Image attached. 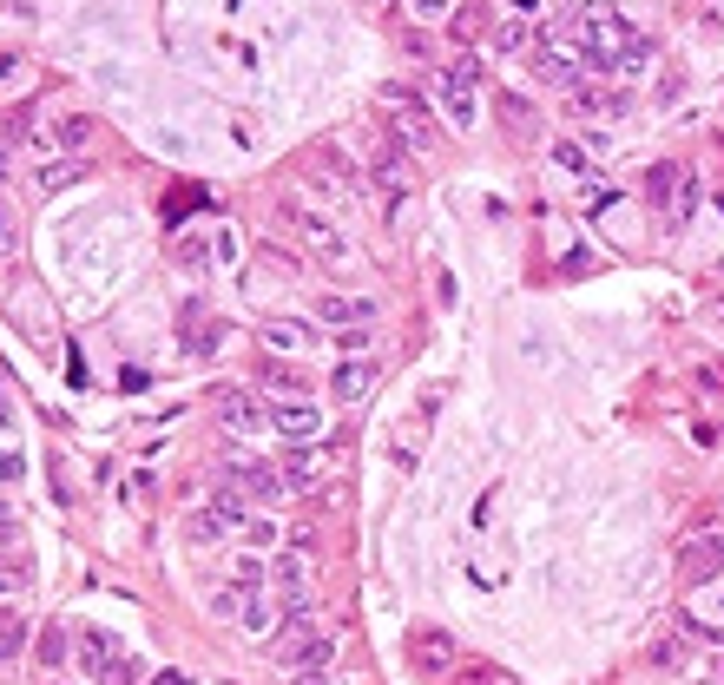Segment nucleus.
<instances>
[{"label":"nucleus","instance_id":"nucleus-1","mask_svg":"<svg viewBox=\"0 0 724 685\" xmlns=\"http://www.w3.org/2000/svg\"><path fill=\"white\" fill-rule=\"evenodd\" d=\"M573 47H580V53H599V60L613 66V60H626V53L646 47V33L632 27L619 7H606V0H586L580 14H573Z\"/></svg>","mask_w":724,"mask_h":685},{"label":"nucleus","instance_id":"nucleus-2","mask_svg":"<svg viewBox=\"0 0 724 685\" xmlns=\"http://www.w3.org/2000/svg\"><path fill=\"white\" fill-rule=\"evenodd\" d=\"M284 224H290V231L303 238V251H310V257H323L330 271H349V264H356V251H349V238L336 231L330 218H323V211H310V205H284Z\"/></svg>","mask_w":724,"mask_h":685},{"label":"nucleus","instance_id":"nucleus-3","mask_svg":"<svg viewBox=\"0 0 724 685\" xmlns=\"http://www.w3.org/2000/svg\"><path fill=\"white\" fill-rule=\"evenodd\" d=\"M652 198H659L665 224L685 231V224L698 218V172L692 165H659V172H652Z\"/></svg>","mask_w":724,"mask_h":685},{"label":"nucleus","instance_id":"nucleus-4","mask_svg":"<svg viewBox=\"0 0 724 685\" xmlns=\"http://www.w3.org/2000/svg\"><path fill=\"white\" fill-rule=\"evenodd\" d=\"M474 80H481V66H474V60L448 66V73H435V99H441V119H448V126H461V132H468L474 119H481V106H474Z\"/></svg>","mask_w":724,"mask_h":685},{"label":"nucleus","instance_id":"nucleus-5","mask_svg":"<svg viewBox=\"0 0 724 685\" xmlns=\"http://www.w3.org/2000/svg\"><path fill=\"white\" fill-rule=\"evenodd\" d=\"M382 99H389L395 132H402V139H409L415 152H435V139H441V132H435V119H428V106H422V99H415V93H402V86H389Z\"/></svg>","mask_w":724,"mask_h":685},{"label":"nucleus","instance_id":"nucleus-6","mask_svg":"<svg viewBox=\"0 0 724 685\" xmlns=\"http://www.w3.org/2000/svg\"><path fill=\"white\" fill-rule=\"evenodd\" d=\"M678 574L685 580H718L724 574V527H711V534L678 547Z\"/></svg>","mask_w":724,"mask_h":685},{"label":"nucleus","instance_id":"nucleus-7","mask_svg":"<svg viewBox=\"0 0 724 685\" xmlns=\"http://www.w3.org/2000/svg\"><path fill=\"white\" fill-rule=\"evenodd\" d=\"M270 429H284L297 448H316V442H323V409H316V402H303V396H297V402H277Z\"/></svg>","mask_w":724,"mask_h":685},{"label":"nucleus","instance_id":"nucleus-8","mask_svg":"<svg viewBox=\"0 0 724 685\" xmlns=\"http://www.w3.org/2000/svg\"><path fill=\"white\" fill-rule=\"evenodd\" d=\"M257 343H264V350H277V356H303L316 343V330L303 317H264L257 323Z\"/></svg>","mask_w":724,"mask_h":685},{"label":"nucleus","instance_id":"nucleus-9","mask_svg":"<svg viewBox=\"0 0 724 685\" xmlns=\"http://www.w3.org/2000/svg\"><path fill=\"white\" fill-rule=\"evenodd\" d=\"M277 653H284V666H297V672H323L336 659V633H310V626H303V633L284 639Z\"/></svg>","mask_w":724,"mask_h":685},{"label":"nucleus","instance_id":"nucleus-10","mask_svg":"<svg viewBox=\"0 0 724 685\" xmlns=\"http://www.w3.org/2000/svg\"><path fill=\"white\" fill-rule=\"evenodd\" d=\"M218 415H224V429H231V435H257V429H270V409H264L257 396H244V389L218 396Z\"/></svg>","mask_w":724,"mask_h":685},{"label":"nucleus","instance_id":"nucleus-11","mask_svg":"<svg viewBox=\"0 0 724 685\" xmlns=\"http://www.w3.org/2000/svg\"><path fill=\"white\" fill-rule=\"evenodd\" d=\"M567 112H580V119H613V112H626V93H606V86H567Z\"/></svg>","mask_w":724,"mask_h":685},{"label":"nucleus","instance_id":"nucleus-12","mask_svg":"<svg viewBox=\"0 0 724 685\" xmlns=\"http://www.w3.org/2000/svg\"><path fill=\"white\" fill-rule=\"evenodd\" d=\"M409 666L415 672H448L455 666V639L448 633H415L409 639Z\"/></svg>","mask_w":724,"mask_h":685},{"label":"nucleus","instance_id":"nucleus-13","mask_svg":"<svg viewBox=\"0 0 724 685\" xmlns=\"http://www.w3.org/2000/svg\"><path fill=\"white\" fill-rule=\"evenodd\" d=\"M270 580H277V593H284L290 606H310V560L303 554H284L277 567H270Z\"/></svg>","mask_w":724,"mask_h":685},{"label":"nucleus","instance_id":"nucleus-14","mask_svg":"<svg viewBox=\"0 0 724 685\" xmlns=\"http://www.w3.org/2000/svg\"><path fill=\"white\" fill-rule=\"evenodd\" d=\"M534 66H540V80H553V86H580V47H540Z\"/></svg>","mask_w":724,"mask_h":685},{"label":"nucleus","instance_id":"nucleus-15","mask_svg":"<svg viewBox=\"0 0 724 685\" xmlns=\"http://www.w3.org/2000/svg\"><path fill=\"white\" fill-rule=\"evenodd\" d=\"M330 389H336V402H362L369 389H376V363H369V356H356V363H343V369L330 376Z\"/></svg>","mask_w":724,"mask_h":685},{"label":"nucleus","instance_id":"nucleus-16","mask_svg":"<svg viewBox=\"0 0 724 685\" xmlns=\"http://www.w3.org/2000/svg\"><path fill=\"white\" fill-rule=\"evenodd\" d=\"M224 475H231L237 488H251L257 501H270V494H284V481H277V468H264V462H237V468H224Z\"/></svg>","mask_w":724,"mask_h":685},{"label":"nucleus","instance_id":"nucleus-17","mask_svg":"<svg viewBox=\"0 0 724 685\" xmlns=\"http://www.w3.org/2000/svg\"><path fill=\"white\" fill-rule=\"evenodd\" d=\"M316 317L330 323V330H356L362 317H376L369 303H349V297H316Z\"/></svg>","mask_w":724,"mask_h":685},{"label":"nucleus","instance_id":"nucleus-18","mask_svg":"<svg viewBox=\"0 0 724 685\" xmlns=\"http://www.w3.org/2000/svg\"><path fill=\"white\" fill-rule=\"evenodd\" d=\"M316 475H323V455H316V448H297V455L284 462V488H290V494L316 488Z\"/></svg>","mask_w":724,"mask_h":685},{"label":"nucleus","instance_id":"nucleus-19","mask_svg":"<svg viewBox=\"0 0 724 685\" xmlns=\"http://www.w3.org/2000/svg\"><path fill=\"white\" fill-rule=\"evenodd\" d=\"M79 178H86V165H79V159H60V165H47V172H33V192L53 198V192H66V185H79Z\"/></svg>","mask_w":724,"mask_h":685},{"label":"nucleus","instance_id":"nucleus-20","mask_svg":"<svg viewBox=\"0 0 724 685\" xmlns=\"http://www.w3.org/2000/svg\"><path fill=\"white\" fill-rule=\"evenodd\" d=\"M53 139H60L66 152H86V145H93V112H60Z\"/></svg>","mask_w":724,"mask_h":685},{"label":"nucleus","instance_id":"nucleus-21","mask_svg":"<svg viewBox=\"0 0 724 685\" xmlns=\"http://www.w3.org/2000/svg\"><path fill=\"white\" fill-rule=\"evenodd\" d=\"M112 659H119V653H112V639H106V633H86V639H79V666L93 672V679H106Z\"/></svg>","mask_w":724,"mask_h":685},{"label":"nucleus","instance_id":"nucleus-22","mask_svg":"<svg viewBox=\"0 0 724 685\" xmlns=\"http://www.w3.org/2000/svg\"><path fill=\"white\" fill-rule=\"evenodd\" d=\"M264 580H270V567H264V560H257V554H251V560H237V574H231V587H237V593H244V600H251V593H257V587H264Z\"/></svg>","mask_w":724,"mask_h":685},{"label":"nucleus","instance_id":"nucleus-23","mask_svg":"<svg viewBox=\"0 0 724 685\" xmlns=\"http://www.w3.org/2000/svg\"><path fill=\"white\" fill-rule=\"evenodd\" d=\"M553 165H560V172H573V178H593V159H586V152H580L573 139H560V145H553Z\"/></svg>","mask_w":724,"mask_h":685},{"label":"nucleus","instance_id":"nucleus-24","mask_svg":"<svg viewBox=\"0 0 724 685\" xmlns=\"http://www.w3.org/2000/svg\"><path fill=\"white\" fill-rule=\"evenodd\" d=\"M264 389H277V396L297 402V396H303V376H297L290 363H270V369H264Z\"/></svg>","mask_w":724,"mask_h":685},{"label":"nucleus","instance_id":"nucleus-25","mask_svg":"<svg viewBox=\"0 0 724 685\" xmlns=\"http://www.w3.org/2000/svg\"><path fill=\"white\" fill-rule=\"evenodd\" d=\"M501 119H507V132H527V126H534L527 99H514V93H501Z\"/></svg>","mask_w":724,"mask_h":685},{"label":"nucleus","instance_id":"nucleus-26","mask_svg":"<svg viewBox=\"0 0 724 685\" xmlns=\"http://www.w3.org/2000/svg\"><path fill=\"white\" fill-rule=\"evenodd\" d=\"M237 626H244V633H270V606L251 593V600H244V613H237Z\"/></svg>","mask_w":724,"mask_h":685},{"label":"nucleus","instance_id":"nucleus-27","mask_svg":"<svg viewBox=\"0 0 724 685\" xmlns=\"http://www.w3.org/2000/svg\"><path fill=\"white\" fill-rule=\"evenodd\" d=\"M20 633H27V626H20V613H0V659L20 653Z\"/></svg>","mask_w":724,"mask_h":685},{"label":"nucleus","instance_id":"nucleus-28","mask_svg":"<svg viewBox=\"0 0 724 685\" xmlns=\"http://www.w3.org/2000/svg\"><path fill=\"white\" fill-rule=\"evenodd\" d=\"M494 47H501V53H527V47H534V33L514 20V27H501V40H494Z\"/></svg>","mask_w":724,"mask_h":685},{"label":"nucleus","instance_id":"nucleus-29","mask_svg":"<svg viewBox=\"0 0 724 685\" xmlns=\"http://www.w3.org/2000/svg\"><path fill=\"white\" fill-rule=\"evenodd\" d=\"M244 541H251V547H277V521H264V514L244 521Z\"/></svg>","mask_w":724,"mask_h":685},{"label":"nucleus","instance_id":"nucleus-30","mask_svg":"<svg viewBox=\"0 0 724 685\" xmlns=\"http://www.w3.org/2000/svg\"><path fill=\"white\" fill-rule=\"evenodd\" d=\"M415 20H455V0H409Z\"/></svg>","mask_w":724,"mask_h":685},{"label":"nucleus","instance_id":"nucleus-31","mask_svg":"<svg viewBox=\"0 0 724 685\" xmlns=\"http://www.w3.org/2000/svg\"><path fill=\"white\" fill-rule=\"evenodd\" d=\"M27 73V53H0V86H14Z\"/></svg>","mask_w":724,"mask_h":685},{"label":"nucleus","instance_id":"nucleus-32","mask_svg":"<svg viewBox=\"0 0 724 685\" xmlns=\"http://www.w3.org/2000/svg\"><path fill=\"white\" fill-rule=\"evenodd\" d=\"M652 659H659V666H678V659H685V646H678V639H659V646H652Z\"/></svg>","mask_w":724,"mask_h":685},{"label":"nucleus","instance_id":"nucleus-33","mask_svg":"<svg viewBox=\"0 0 724 685\" xmlns=\"http://www.w3.org/2000/svg\"><path fill=\"white\" fill-rule=\"evenodd\" d=\"M7 481H20V455L14 448H0V488H7Z\"/></svg>","mask_w":724,"mask_h":685},{"label":"nucleus","instance_id":"nucleus-34","mask_svg":"<svg viewBox=\"0 0 724 685\" xmlns=\"http://www.w3.org/2000/svg\"><path fill=\"white\" fill-rule=\"evenodd\" d=\"M152 685H191V679H185V672H158Z\"/></svg>","mask_w":724,"mask_h":685},{"label":"nucleus","instance_id":"nucleus-35","mask_svg":"<svg viewBox=\"0 0 724 685\" xmlns=\"http://www.w3.org/2000/svg\"><path fill=\"white\" fill-rule=\"evenodd\" d=\"M7 422H14V402H7V389H0V429H7Z\"/></svg>","mask_w":724,"mask_h":685},{"label":"nucleus","instance_id":"nucleus-36","mask_svg":"<svg viewBox=\"0 0 724 685\" xmlns=\"http://www.w3.org/2000/svg\"><path fill=\"white\" fill-rule=\"evenodd\" d=\"M7 587H20V574H14V567H0V593H7Z\"/></svg>","mask_w":724,"mask_h":685},{"label":"nucleus","instance_id":"nucleus-37","mask_svg":"<svg viewBox=\"0 0 724 685\" xmlns=\"http://www.w3.org/2000/svg\"><path fill=\"white\" fill-rule=\"evenodd\" d=\"M297 685H330V679H323V672H297Z\"/></svg>","mask_w":724,"mask_h":685},{"label":"nucleus","instance_id":"nucleus-38","mask_svg":"<svg viewBox=\"0 0 724 685\" xmlns=\"http://www.w3.org/2000/svg\"><path fill=\"white\" fill-rule=\"evenodd\" d=\"M7 527H14V514H7V501H0V541H7Z\"/></svg>","mask_w":724,"mask_h":685},{"label":"nucleus","instance_id":"nucleus-39","mask_svg":"<svg viewBox=\"0 0 724 685\" xmlns=\"http://www.w3.org/2000/svg\"><path fill=\"white\" fill-rule=\"evenodd\" d=\"M0 257H7V211H0Z\"/></svg>","mask_w":724,"mask_h":685},{"label":"nucleus","instance_id":"nucleus-40","mask_svg":"<svg viewBox=\"0 0 724 685\" xmlns=\"http://www.w3.org/2000/svg\"><path fill=\"white\" fill-rule=\"evenodd\" d=\"M514 7H520V14H534V7H540V0H514Z\"/></svg>","mask_w":724,"mask_h":685},{"label":"nucleus","instance_id":"nucleus-41","mask_svg":"<svg viewBox=\"0 0 724 685\" xmlns=\"http://www.w3.org/2000/svg\"><path fill=\"white\" fill-rule=\"evenodd\" d=\"M692 685H724V679H692Z\"/></svg>","mask_w":724,"mask_h":685},{"label":"nucleus","instance_id":"nucleus-42","mask_svg":"<svg viewBox=\"0 0 724 685\" xmlns=\"http://www.w3.org/2000/svg\"><path fill=\"white\" fill-rule=\"evenodd\" d=\"M0 172H7V159H0Z\"/></svg>","mask_w":724,"mask_h":685}]
</instances>
